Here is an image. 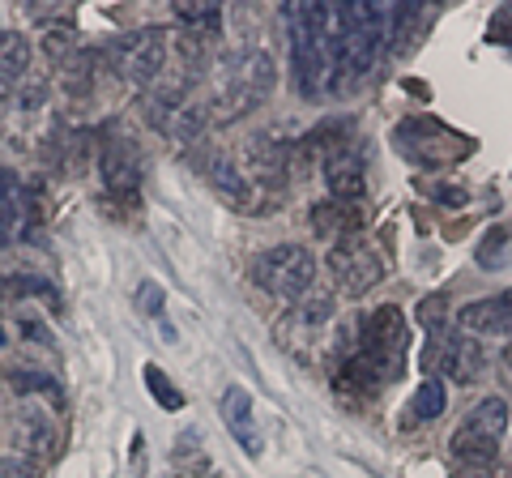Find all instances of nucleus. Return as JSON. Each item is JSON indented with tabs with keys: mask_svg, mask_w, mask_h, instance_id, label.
Returning <instances> with one entry per match:
<instances>
[{
	"mask_svg": "<svg viewBox=\"0 0 512 478\" xmlns=\"http://www.w3.org/2000/svg\"><path fill=\"white\" fill-rule=\"evenodd\" d=\"M286 30H291V65L299 90L320 94L329 77V30H333V5H286L282 9Z\"/></svg>",
	"mask_w": 512,
	"mask_h": 478,
	"instance_id": "obj_1",
	"label": "nucleus"
},
{
	"mask_svg": "<svg viewBox=\"0 0 512 478\" xmlns=\"http://www.w3.org/2000/svg\"><path fill=\"white\" fill-rule=\"evenodd\" d=\"M508 419L512 410L504 397H483L470 414L466 423L453 432V457L461 461V466H495L500 461V440L508 432Z\"/></svg>",
	"mask_w": 512,
	"mask_h": 478,
	"instance_id": "obj_2",
	"label": "nucleus"
},
{
	"mask_svg": "<svg viewBox=\"0 0 512 478\" xmlns=\"http://www.w3.org/2000/svg\"><path fill=\"white\" fill-rule=\"evenodd\" d=\"M393 146L419 167H453L474 150V141H466L461 133H453L448 124L431 120V116H410L397 124Z\"/></svg>",
	"mask_w": 512,
	"mask_h": 478,
	"instance_id": "obj_3",
	"label": "nucleus"
},
{
	"mask_svg": "<svg viewBox=\"0 0 512 478\" xmlns=\"http://www.w3.org/2000/svg\"><path fill=\"white\" fill-rule=\"evenodd\" d=\"M252 278H256V286H265L269 295L299 299V295H308L316 282V257L303 244L265 248L261 257L252 261Z\"/></svg>",
	"mask_w": 512,
	"mask_h": 478,
	"instance_id": "obj_4",
	"label": "nucleus"
},
{
	"mask_svg": "<svg viewBox=\"0 0 512 478\" xmlns=\"http://www.w3.org/2000/svg\"><path fill=\"white\" fill-rule=\"evenodd\" d=\"M406 342H410V333H406L402 308L384 304V308H376V312L363 321L359 355L384 376V385H393V380L402 376V363H406Z\"/></svg>",
	"mask_w": 512,
	"mask_h": 478,
	"instance_id": "obj_5",
	"label": "nucleus"
},
{
	"mask_svg": "<svg viewBox=\"0 0 512 478\" xmlns=\"http://www.w3.org/2000/svg\"><path fill=\"white\" fill-rule=\"evenodd\" d=\"M111 65L116 73H124L128 82H154L158 73L167 69V30H133L111 43Z\"/></svg>",
	"mask_w": 512,
	"mask_h": 478,
	"instance_id": "obj_6",
	"label": "nucleus"
},
{
	"mask_svg": "<svg viewBox=\"0 0 512 478\" xmlns=\"http://www.w3.org/2000/svg\"><path fill=\"white\" fill-rule=\"evenodd\" d=\"M423 368L457 380V385H474L487 368V355L474 338H466V333H444V338H431V350L423 355Z\"/></svg>",
	"mask_w": 512,
	"mask_h": 478,
	"instance_id": "obj_7",
	"label": "nucleus"
},
{
	"mask_svg": "<svg viewBox=\"0 0 512 478\" xmlns=\"http://www.w3.org/2000/svg\"><path fill=\"white\" fill-rule=\"evenodd\" d=\"M329 274L338 278L342 291L350 295H363V291H372V286L384 278V269H380V257L367 244H359V239H346V244H333L329 248Z\"/></svg>",
	"mask_w": 512,
	"mask_h": 478,
	"instance_id": "obj_8",
	"label": "nucleus"
},
{
	"mask_svg": "<svg viewBox=\"0 0 512 478\" xmlns=\"http://www.w3.org/2000/svg\"><path fill=\"white\" fill-rule=\"evenodd\" d=\"M99 167H103V184H107L111 197L137 201V193H141V163H137V150L128 146V141L111 137L107 146H103Z\"/></svg>",
	"mask_w": 512,
	"mask_h": 478,
	"instance_id": "obj_9",
	"label": "nucleus"
},
{
	"mask_svg": "<svg viewBox=\"0 0 512 478\" xmlns=\"http://www.w3.org/2000/svg\"><path fill=\"white\" fill-rule=\"evenodd\" d=\"M278 73H274V60H269L265 52H248L244 60H239V73H235V90H231V116H239V111H248L252 103H261L269 90H274Z\"/></svg>",
	"mask_w": 512,
	"mask_h": 478,
	"instance_id": "obj_10",
	"label": "nucleus"
},
{
	"mask_svg": "<svg viewBox=\"0 0 512 478\" xmlns=\"http://www.w3.org/2000/svg\"><path fill=\"white\" fill-rule=\"evenodd\" d=\"M457 325L470 333V338H495V333H512V291L491 295V299H474L457 312Z\"/></svg>",
	"mask_w": 512,
	"mask_h": 478,
	"instance_id": "obj_11",
	"label": "nucleus"
},
{
	"mask_svg": "<svg viewBox=\"0 0 512 478\" xmlns=\"http://www.w3.org/2000/svg\"><path fill=\"white\" fill-rule=\"evenodd\" d=\"M52 449H56V432H52V423H47L39 410H22L18 419L9 423V453L43 461V457H52Z\"/></svg>",
	"mask_w": 512,
	"mask_h": 478,
	"instance_id": "obj_12",
	"label": "nucleus"
},
{
	"mask_svg": "<svg viewBox=\"0 0 512 478\" xmlns=\"http://www.w3.org/2000/svg\"><path fill=\"white\" fill-rule=\"evenodd\" d=\"M26 214H30V201H26V188L13 171L0 167V248L18 244L22 231H26Z\"/></svg>",
	"mask_w": 512,
	"mask_h": 478,
	"instance_id": "obj_13",
	"label": "nucleus"
},
{
	"mask_svg": "<svg viewBox=\"0 0 512 478\" xmlns=\"http://www.w3.org/2000/svg\"><path fill=\"white\" fill-rule=\"evenodd\" d=\"M312 227L316 235H325V239H338V244H346V239H355L359 227H363V210L355 201H320L316 210H312Z\"/></svg>",
	"mask_w": 512,
	"mask_h": 478,
	"instance_id": "obj_14",
	"label": "nucleus"
},
{
	"mask_svg": "<svg viewBox=\"0 0 512 478\" xmlns=\"http://www.w3.org/2000/svg\"><path fill=\"white\" fill-rule=\"evenodd\" d=\"M325 188L333 193V201H359L367 193V175L363 163L350 150L325 158Z\"/></svg>",
	"mask_w": 512,
	"mask_h": 478,
	"instance_id": "obj_15",
	"label": "nucleus"
},
{
	"mask_svg": "<svg viewBox=\"0 0 512 478\" xmlns=\"http://www.w3.org/2000/svg\"><path fill=\"white\" fill-rule=\"evenodd\" d=\"M222 419H227L231 436L244 444V453H252V457L261 453V432H256V419H252V397L239 385H231L222 393Z\"/></svg>",
	"mask_w": 512,
	"mask_h": 478,
	"instance_id": "obj_16",
	"label": "nucleus"
},
{
	"mask_svg": "<svg viewBox=\"0 0 512 478\" xmlns=\"http://www.w3.org/2000/svg\"><path fill=\"white\" fill-rule=\"evenodd\" d=\"M248 158H252V171L261 175V180L278 184L282 175H286V167H291V146H286L278 133H261L248 146Z\"/></svg>",
	"mask_w": 512,
	"mask_h": 478,
	"instance_id": "obj_17",
	"label": "nucleus"
},
{
	"mask_svg": "<svg viewBox=\"0 0 512 478\" xmlns=\"http://www.w3.org/2000/svg\"><path fill=\"white\" fill-rule=\"evenodd\" d=\"M175 22L184 26L188 39L205 43V39H214L222 30V9L210 5V0H180V5H175Z\"/></svg>",
	"mask_w": 512,
	"mask_h": 478,
	"instance_id": "obj_18",
	"label": "nucleus"
},
{
	"mask_svg": "<svg viewBox=\"0 0 512 478\" xmlns=\"http://www.w3.org/2000/svg\"><path fill=\"white\" fill-rule=\"evenodd\" d=\"M30 69V43L26 35L0 30V86H18Z\"/></svg>",
	"mask_w": 512,
	"mask_h": 478,
	"instance_id": "obj_19",
	"label": "nucleus"
},
{
	"mask_svg": "<svg viewBox=\"0 0 512 478\" xmlns=\"http://www.w3.org/2000/svg\"><path fill=\"white\" fill-rule=\"evenodd\" d=\"M444 414V385L436 376H427L419 393H414V402H410V419L414 423H431V419H440Z\"/></svg>",
	"mask_w": 512,
	"mask_h": 478,
	"instance_id": "obj_20",
	"label": "nucleus"
},
{
	"mask_svg": "<svg viewBox=\"0 0 512 478\" xmlns=\"http://www.w3.org/2000/svg\"><path fill=\"white\" fill-rule=\"evenodd\" d=\"M448 321H453V312H448V295H427V299H419V325L427 329V338H444Z\"/></svg>",
	"mask_w": 512,
	"mask_h": 478,
	"instance_id": "obj_21",
	"label": "nucleus"
},
{
	"mask_svg": "<svg viewBox=\"0 0 512 478\" xmlns=\"http://www.w3.org/2000/svg\"><path fill=\"white\" fill-rule=\"evenodd\" d=\"M210 180H214V188L218 193H227L235 205H248V197H252V188L239 180V171L231 167V163H222V158H214L210 163Z\"/></svg>",
	"mask_w": 512,
	"mask_h": 478,
	"instance_id": "obj_22",
	"label": "nucleus"
},
{
	"mask_svg": "<svg viewBox=\"0 0 512 478\" xmlns=\"http://www.w3.org/2000/svg\"><path fill=\"white\" fill-rule=\"evenodd\" d=\"M508 248H512V231L508 227H491L487 235H483V244H478V265L483 269H495V265H504L508 261Z\"/></svg>",
	"mask_w": 512,
	"mask_h": 478,
	"instance_id": "obj_23",
	"label": "nucleus"
},
{
	"mask_svg": "<svg viewBox=\"0 0 512 478\" xmlns=\"http://www.w3.org/2000/svg\"><path fill=\"white\" fill-rule=\"evenodd\" d=\"M141 376H146V389H150V397H154V402L163 406V410H184V393L171 385V376H167L163 368H154V363H150V368L141 372Z\"/></svg>",
	"mask_w": 512,
	"mask_h": 478,
	"instance_id": "obj_24",
	"label": "nucleus"
},
{
	"mask_svg": "<svg viewBox=\"0 0 512 478\" xmlns=\"http://www.w3.org/2000/svg\"><path fill=\"white\" fill-rule=\"evenodd\" d=\"M329 316H333V299L325 295V291H316V295H308V299H303V308H295V321H303V325H325L329 321Z\"/></svg>",
	"mask_w": 512,
	"mask_h": 478,
	"instance_id": "obj_25",
	"label": "nucleus"
},
{
	"mask_svg": "<svg viewBox=\"0 0 512 478\" xmlns=\"http://www.w3.org/2000/svg\"><path fill=\"white\" fill-rule=\"evenodd\" d=\"M13 389H18V393H47V397H56V402H60L56 380L43 376V372H13Z\"/></svg>",
	"mask_w": 512,
	"mask_h": 478,
	"instance_id": "obj_26",
	"label": "nucleus"
},
{
	"mask_svg": "<svg viewBox=\"0 0 512 478\" xmlns=\"http://www.w3.org/2000/svg\"><path fill=\"white\" fill-rule=\"evenodd\" d=\"M39 461H30L22 453H0V478H35Z\"/></svg>",
	"mask_w": 512,
	"mask_h": 478,
	"instance_id": "obj_27",
	"label": "nucleus"
},
{
	"mask_svg": "<svg viewBox=\"0 0 512 478\" xmlns=\"http://www.w3.org/2000/svg\"><path fill=\"white\" fill-rule=\"evenodd\" d=\"M141 299H146V312H150V316H163V291H158L154 282L141 286Z\"/></svg>",
	"mask_w": 512,
	"mask_h": 478,
	"instance_id": "obj_28",
	"label": "nucleus"
},
{
	"mask_svg": "<svg viewBox=\"0 0 512 478\" xmlns=\"http://www.w3.org/2000/svg\"><path fill=\"white\" fill-rule=\"evenodd\" d=\"M457 478H500V474H495V466H461Z\"/></svg>",
	"mask_w": 512,
	"mask_h": 478,
	"instance_id": "obj_29",
	"label": "nucleus"
},
{
	"mask_svg": "<svg viewBox=\"0 0 512 478\" xmlns=\"http://www.w3.org/2000/svg\"><path fill=\"white\" fill-rule=\"evenodd\" d=\"M500 372H504V380L512 385V346H504V355H500Z\"/></svg>",
	"mask_w": 512,
	"mask_h": 478,
	"instance_id": "obj_30",
	"label": "nucleus"
},
{
	"mask_svg": "<svg viewBox=\"0 0 512 478\" xmlns=\"http://www.w3.org/2000/svg\"><path fill=\"white\" fill-rule=\"evenodd\" d=\"M0 346H5V329H0Z\"/></svg>",
	"mask_w": 512,
	"mask_h": 478,
	"instance_id": "obj_31",
	"label": "nucleus"
}]
</instances>
